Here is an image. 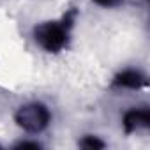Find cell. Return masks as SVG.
<instances>
[{
    "mask_svg": "<svg viewBox=\"0 0 150 150\" xmlns=\"http://www.w3.org/2000/svg\"><path fill=\"white\" fill-rule=\"evenodd\" d=\"M148 125H150V113H148V110H131L124 117V127H125L127 132L146 129Z\"/></svg>",
    "mask_w": 150,
    "mask_h": 150,
    "instance_id": "obj_3",
    "label": "cell"
},
{
    "mask_svg": "<svg viewBox=\"0 0 150 150\" xmlns=\"http://www.w3.org/2000/svg\"><path fill=\"white\" fill-rule=\"evenodd\" d=\"M94 2L99 6H104V7H111V6H117L120 0H94Z\"/></svg>",
    "mask_w": 150,
    "mask_h": 150,
    "instance_id": "obj_6",
    "label": "cell"
},
{
    "mask_svg": "<svg viewBox=\"0 0 150 150\" xmlns=\"http://www.w3.org/2000/svg\"><path fill=\"white\" fill-rule=\"evenodd\" d=\"M16 148H39V143H28V141H21L16 145Z\"/></svg>",
    "mask_w": 150,
    "mask_h": 150,
    "instance_id": "obj_7",
    "label": "cell"
},
{
    "mask_svg": "<svg viewBox=\"0 0 150 150\" xmlns=\"http://www.w3.org/2000/svg\"><path fill=\"white\" fill-rule=\"evenodd\" d=\"M69 27H71L69 18H65L64 21H46V23H41L39 27H35L34 37L46 51L57 53L67 44Z\"/></svg>",
    "mask_w": 150,
    "mask_h": 150,
    "instance_id": "obj_1",
    "label": "cell"
},
{
    "mask_svg": "<svg viewBox=\"0 0 150 150\" xmlns=\"http://www.w3.org/2000/svg\"><path fill=\"white\" fill-rule=\"evenodd\" d=\"M145 83H146L145 76L141 72H138V71H132V69L120 72L115 78V81H113V85L120 87V88H141Z\"/></svg>",
    "mask_w": 150,
    "mask_h": 150,
    "instance_id": "obj_4",
    "label": "cell"
},
{
    "mask_svg": "<svg viewBox=\"0 0 150 150\" xmlns=\"http://www.w3.org/2000/svg\"><path fill=\"white\" fill-rule=\"evenodd\" d=\"M50 122V111L39 103H30L16 111V124L27 132H41Z\"/></svg>",
    "mask_w": 150,
    "mask_h": 150,
    "instance_id": "obj_2",
    "label": "cell"
},
{
    "mask_svg": "<svg viewBox=\"0 0 150 150\" xmlns=\"http://www.w3.org/2000/svg\"><path fill=\"white\" fill-rule=\"evenodd\" d=\"M81 146H83V148H103L104 143L99 141V139L94 138V136H87V138L81 141Z\"/></svg>",
    "mask_w": 150,
    "mask_h": 150,
    "instance_id": "obj_5",
    "label": "cell"
}]
</instances>
